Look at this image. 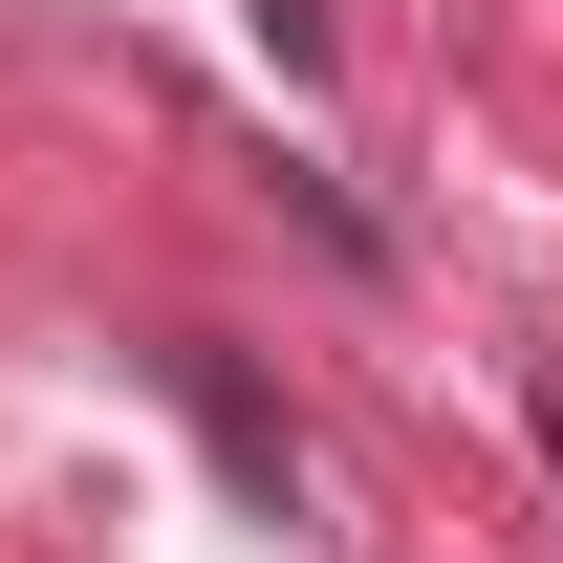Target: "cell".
<instances>
[{
    "mask_svg": "<svg viewBox=\"0 0 563 563\" xmlns=\"http://www.w3.org/2000/svg\"><path fill=\"white\" fill-rule=\"evenodd\" d=\"M152 368H174V412L217 433V477L261 498V520H303V433L261 412V368H239V347H152Z\"/></svg>",
    "mask_w": 563,
    "mask_h": 563,
    "instance_id": "cell-1",
    "label": "cell"
}]
</instances>
